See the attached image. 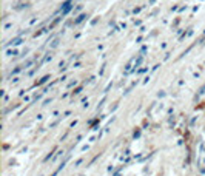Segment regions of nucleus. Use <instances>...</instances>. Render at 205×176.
I'll use <instances>...</instances> for the list:
<instances>
[{
  "mask_svg": "<svg viewBox=\"0 0 205 176\" xmlns=\"http://www.w3.org/2000/svg\"><path fill=\"white\" fill-rule=\"evenodd\" d=\"M73 10V3H71V0H68V2H65L63 5H62V8H60V13H62V16H66L69 11Z\"/></svg>",
  "mask_w": 205,
  "mask_h": 176,
  "instance_id": "f257e3e1",
  "label": "nucleus"
},
{
  "mask_svg": "<svg viewBox=\"0 0 205 176\" xmlns=\"http://www.w3.org/2000/svg\"><path fill=\"white\" fill-rule=\"evenodd\" d=\"M57 43H59V39H56V40L53 42V45H51V48H54V46H57Z\"/></svg>",
  "mask_w": 205,
  "mask_h": 176,
  "instance_id": "39448f33",
  "label": "nucleus"
},
{
  "mask_svg": "<svg viewBox=\"0 0 205 176\" xmlns=\"http://www.w3.org/2000/svg\"><path fill=\"white\" fill-rule=\"evenodd\" d=\"M85 19H88V16H86V14H80V16L74 20V23H76V25H79V23H80V22H83Z\"/></svg>",
  "mask_w": 205,
  "mask_h": 176,
  "instance_id": "7ed1b4c3",
  "label": "nucleus"
},
{
  "mask_svg": "<svg viewBox=\"0 0 205 176\" xmlns=\"http://www.w3.org/2000/svg\"><path fill=\"white\" fill-rule=\"evenodd\" d=\"M140 63H142V56H140V57H139V59H137V60H136V65H134V66H136V68H137V66H139V65H140Z\"/></svg>",
  "mask_w": 205,
  "mask_h": 176,
  "instance_id": "20e7f679",
  "label": "nucleus"
},
{
  "mask_svg": "<svg viewBox=\"0 0 205 176\" xmlns=\"http://www.w3.org/2000/svg\"><path fill=\"white\" fill-rule=\"evenodd\" d=\"M23 40H22V37H17V39H14V40H11V42H8V43H5V48H8V46H11V45H20Z\"/></svg>",
  "mask_w": 205,
  "mask_h": 176,
  "instance_id": "f03ea898",
  "label": "nucleus"
}]
</instances>
